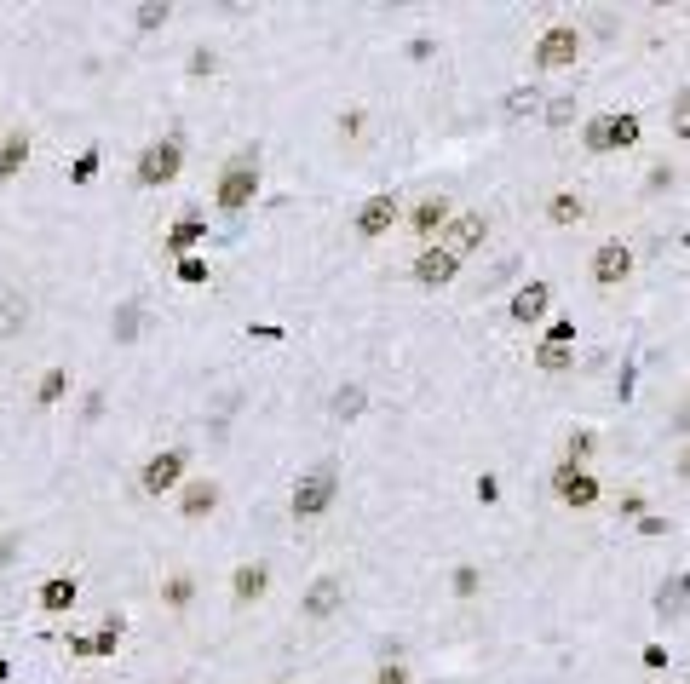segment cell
<instances>
[{
  "instance_id": "obj_1",
  "label": "cell",
  "mask_w": 690,
  "mask_h": 684,
  "mask_svg": "<svg viewBox=\"0 0 690 684\" xmlns=\"http://www.w3.org/2000/svg\"><path fill=\"white\" fill-rule=\"evenodd\" d=\"M334 495H340V472H334V466H311V472H299V483H294V518H299V524L322 518V512L334 506Z\"/></svg>"
},
{
  "instance_id": "obj_2",
  "label": "cell",
  "mask_w": 690,
  "mask_h": 684,
  "mask_svg": "<svg viewBox=\"0 0 690 684\" xmlns=\"http://www.w3.org/2000/svg\"><path fill=\"white\" fill-rule=\"evenodd\" d=\"M253 196H259V156L248 150V156H236L225 173H219V190H213V202L225 207V213H242Z\"/></svg>"
},
{
  "instance_id": "obj_3",
  "label": "cell",
  "mask_w": 690,
  "mask_h": 684,
  "mask_svg": "<svg viewBox=\"0 0 690 684\" xmlns=\"http://www.w3.org/2000/svg\"><path fill=\"white\" fill-rule=\"evenodd\" d=\"M581 144L604 156V150H621V144H639V121L633 115H593L587 127H581Z\"/></svg>"
},
{
  "instance_id": "obj_4",
  "label": "cell",
  "mask_w": 690,
  "mask_h": 684,
  "mask_svg": "<svg viewBox=\"0 0 690 684\" xmlns=\"http://www.w3.org/2000/svg\"><path fill=\"white\" fill-rule=\"evenodd\" d=\"M179 161H184V144H179V138H156V144L138 156V184H144V190L173 184V179H179Z\"/></svg>"
},
{
  "instance_id": "obj_5",
  "label": "cell",
  "mask_w": 690,
  "mask_h": 684,
  "mask_svg": "<svg viewBox=\"0 0 690 684\" xmlns=\"http://www.w3.org/2000/svg\"><path fill=\"white\" fill-rule=\"evenodd\" d=\"M575 58H581V29L575 23H552L535 41V69H570Z\"/></svg>"
},
{
  "instance_id": "obj_6",
  "label": "cell",
  "mask_w": 690,
  "mask_h": 684,
  "mask_svg": "<svg viewBox=\"0 0 690 684\" xmlns=\"http://www.w3.org/2000/svg\"><path fill=\"white\" fill-rule=\"evenodd\" d=\"M184 460H190V449H161V455L144 460V472H138L144 495H173V483L184 478Z\"/></svg>"
},
{
  "instance_id": "obj_7",
  "label": "cell",
  "mask_w": 690,
  "mask_h": 684,
  "mask_svg": "<svg viewBox=\"0 0 690 684\" xmlns=\"http://www.w3.org/2000/svg\"><path fill=\"white\" fill-rule=\"evenodd\" d=\"M633 276V248L627 242H598L593 253V282L598 288H616V282H627Z\"/></svg>"
},
{
  "instance_id": "obj_8",
  "label": "cell",
  "mask_w": 690,
  "mask_h": 684,
  "mask_svg": "<svg viewBox=\"0 0 690 684\" xmlns=\"http://www.w3.org/2000/svg\"><path fill=\"white\" fill-rule=\"evenodd\" d=\"M483 236H489V219H483V213H455V219L443 225V248L455 253V259H466L472 248H483Z\"/></svg>"
},
{
  "instance_id": "obj_9",
  "label": "cell",
  "mask_w": 690,
  "mask_h": 684,
  "mask_svg": "<svg viewBox=\"0 0 690 684\" xmlns=\"http://www.w3.org/2000/svg\"><path fill=\"white\" fill-rule=\"evenodd\" d=\"M455 271H460V259L443 248V242L420 248V259H414V282H420V288H443V282H455Z\"/></svg>"
},
{
  "instance_id": "obj_10",
  "label": "cell",
  "mask_w": 690,
  "mask_h": 684,
  "mask_svg": "<svg viewBox=\"0 0 690 684\" xmlns=\"http://www.w3.org/2000/svg\"><path fill=\"white\" fill-rule=\"evenodd\" d=\"M552 495H558L564 506H593L598 501V483L587 478L581 466H570V460H564V466L552 472Z\"/></svg>"
},
{
  "instance_id": "obj_11",
  "label": "cell",
  "mask_w": 690,
  "mask_h": 684,
  "mask_svg": "<svg viewBox=\"0 0 690 684\" xmlns=\"http://www.w3.org/2000/svg\"><path fill=\"white\" fill-rule=\"evenodd\" d=\"M403 219H409L414 236H426V242H432V236H443V225H449L455 213H449V202H443V196H420V202L403 213Z\"/></svg>"
},
{
  "instance_id": "obj_12",
  "label": "cell",
  "mask_w": 690,
  "mask_h": 684,
  "mask_svg": "<svg viewBox=\"0 0 690 684\" xmlns=\"http://www.w3.org/2000/svg\"><path fill=\"white\" fill-rule=\"evenodd\" d=\"M547 305H552V288H547V282H524V288L512 294V311H506V317L518 322V328H529V322L547 317Z\"/></svg>"
},
{
  "instance_id": "obj_13",
  "label": "cell",
  "mask_w": 690,
  "mask_h": 684,
  "mask_svg": "<svg viewBox=\"0 0 690 684\" xmlns=\"http://www.w3.org/2000/svg\"><path fill=\"white\" fill-rule=\"evenodd\" d=\"M403 219V207H397V196H368L363 207H357V230L363 236H386L391 225Z\"/></svg>"
},
{
  "instance_id": "obj_14",
  "label": "cell",
  "mask_w": 690,
  "mask_h": 684,
  "mask_svg": "<svg viewBox=\"0 0 690 684\" xmlns=\"http://www.w3.org/2000/svg\"><path fill=\"white\" fill-rule=\"evenodd\" d=\"M340 604H345V587L334 581V575H322V581H311V593H305V604H299V610H305L311 621H328Z\"/></svg>"
},
{
  "instance_id": "obj_15",
  "label": "cell",
  "mask_w": 690,
  "mask_h": 684,
  "mask_svg": "<svg viewBox=\"0 0 690 684\" xmlns=\"http://www.w3.org/2000/svg\"><path fill=\"white\" fill-rule=\"evenodd\" d=\"M265 587H271V570H265V564H236V575H230V598H236V604L265 598Z\"/></svg>"
},
{
  "instance_id": "obj_16",
  "label": "cell",
  "mask_w": 690,
  "mask_h": 684,
  "mask_svg": "<svg viewBox=\"0 0 690 684\" xmlns=\"http://www.w3.org/2000/svg\"><path fill=\"white\" fill-rule=\"evenodd\" d=\"M690 610V575H673V581H662V593H656V616L673 621Z\"/></svg>"
},
{
  "instance_id": "obj_17",
  "label": "cell",
  "mask_w": 690,
  "mask_h": 684,
  "mask_svg": "<svg viewBox=\"0 0 690 684\" xmlns=\"http://www.w3.org/2000/svg\"><path fill=\"white\" fill-rule=\"evenodd\" d=\"M213 506H219V483H184V501H179V512L184 518H207V512H213Z\"/></svg>"
},
{
  "instance_id": "obj_18",
  "label": "cell",
  "mask_w": 690,
  "mask_h": 684,
  "mask_svg": "<svg viewBox=\"0 0 690 684\" xmlns=\"http://www.w3.org/2000/svg\"><path fill=\"white\" fill-rule=\"evenodd\" d=\"M547 219L552 225H581V219H587V202H581L575 190H558V196L547 202Z\"/></svg>"
},
{
  "instance_id": "obj_19",
  "label": "cell",
  "mask_w": 690,
  "mask_h": 684,
  "mask_svg": "<svg viewBox=\"0 0 690 684\" xmlns=\"http://www.w3.org/2000/svg\"><path fill=\"white\" fill-rule=\"evenodd\" d=\"M69 604H75V581H64V575L41 581V610H69Z\"/></svg>"
},
{
  "instance_id": "obj_20",
  "label": "cell",
  "mask_w": 690,
  "mask_h": 684,
  "mask_svg": "<svg viewBox=\"0 0 690 684\" xmlns=\"http://www.w3.org/2000/svg\"><path fill=\"white\" fill-rule=\"evenodd\" d=\"M23 161H29V138H23V133H12V138H6V150H0V184L12 179V173H18Z\"/></svg>"
},
{
  "instance_id": "obj_21",
  "label": "cell",
  "mask_w": 690,
  "mask_h": 684,
  "mask_svg": "<svg viewBox=\"0 0 690 684\" xmlns=\"http://www.w3.org/2000/svg\"><path fill=\"white\" fill-rule=\"evenodd\" d=\"M202 230H207V219H196V213H184V225H173V236H167V248H173V253H179V248H190V242H196Z\"/></svg>"
},
{
  "instance_id": "obj_22",
  "label": "cell",
  "mask_w": 690,
  "mask_h": 684,
  "mask_svg": "<svg viewBox=\"0 0 690 684\" xmlns=\"http://www.w3.org/2000/svg\"><path fill=\"white\" fill-rule=\"evenodd\" d=\"M64 391H69V374H64V368H52V374L41 380V391H35V403H41V409H52Z\"/></svg>"
},
{
  "instance_id": "obj_23",
  "label": "cell",
  "mask_w": 690,
  "mask_h": 684,
  "mask_svg": "<svg viewBox=\"0 0 690 684\" xmlns=\"http://www.w3.org/2000/svg\"><path fill=\"white\" fill-rule=\"evenodd\" d=\"M334 414H340V420L363 414V386H340V391H334Z\"/></svg>"
},
{
  "instance_id": "obj_24",
  "label": "cell",
  "mask_w": 690,
  "mask_h": 684,
  "mask_svg": "<svg viewBox=\"0 0 690 684\" xmlns=\"http://www.w3.org/2000/svg\"><path fill=\"white\" fill-rule=\"evenodd\" d=\"M535 363L547 368V374H558V368H570V345H547V340H541V351H535Z\"/></svg>"
},
{
  "instance_id": "obj_25",
  "label": "cell",
  "mask_w": 690,
  "mask_h": 684,
  "mask_svg": "<svg viewBox=\"0 0 690 684\" xmlns=\"http://www.w3.org/2000/svg\"><path fill=\"white\" fill-rule=\"evenodd\" d=\"M167 18H173V6H156V0H150V6H138V12H133V23H138V29H161V23H167Z\"/></svg>"
},
{
  "instance_id": "obj_26",
  "label": "cell",
  "mask_w": 690,
  "mask_h": 684,
  "mask_svg": "<svg viewBox=\"0 0 690 684\" xmlns=\"http://www.w3.org/2000/svg\"><path fill=\"white\" fill-rule=\"evenodd\" d=\"M570 115H575V98L564 92V98H552L547 104V127H570Z\"/></svg>"
},
{
  "instance_id": "obj_27",
  "label": "cell",
  "mask_w": 690,
  "mask_h": 684,
  "mask_svg": "<svg viewBox=\"0 0 690 684\" xmlns=\"http://www.w3.org/2000/svg\"><path fill=\"white\" fill-rule=\"evenodd\" d=\"M673 133L690 138V92H679V98H673Z\"/></svg>"
},
{
  "instance_id": "obj_28",
  "label": "cell",
  "mask_w": 690,
  "mask_h": 684,
  "mask_svg": "<svg viewBox=\"0 0 690 684\" xmlns=\"http://www.w3.org/2000/svg\"><path fill=\"white\" fill-rule=\"evenodd\" d=\"M190 587H196L190 575H173V581H167V604H190Z\"/></svg>"
},
{
  "instance_id": "obj_29",
  "label": "cell",
  "mask_w": 690,
  "mask_h": 684,
  "mask_svg": "<svg viewBox=\"0 0 690 684\" xmlns=\"http://www.w3.org/2000/svg\"><path fill=\"white\" fill-rule=\"evenodd\" d=\"M455 593H460V598L478 593V570H472V564H460V570H455Z\"/></svg>"
},
{
  "instance_id": "obj_30",
  "label": "cell",
  "mask_w": 690,
  "mask_h": 684,
  "mask_svg": "<svg viewBox=\"0 0 690 684\" xmlns=\"http://www.w3.org/2000/svg\"><path fill=\"white\" fill-rule=\"evenodd\" d=\"M587 455H593V437H587V432H581V437H570V455H564V460H570V466H581Z\"/></svg>"
},
{
  "instance_id": "obj_31",
  "label": "cell",
  "mask_w": 690,
  "mask_h": 684,
  "mask_svg": "<svg viewBox=\"0 0 690 684\" xmlns=\"http://www.w3.org/2000/svg\"><path fill=\"white\" fill-rule=\"evenodd\" d=\"M575 340V322H552L547 328V345H570Z\"/></svg>"
},
{
  "instance_id": "obj_32",
  "label": "cell",
  "mask_w": 690,
  "mask_h": 684,
  "mask_svg": "<svg viewBox=\"0 0 690 684\" xmlns=\"http://www.w3.org/2000/svg\"><path fill=\"white\" fill-rule=\"evenodd\" d=\"M374 684H409V673H403V667H397V662H386V667H380V673H374Z\"/></svg>"
},
{
  "instance_id": "obj_33",
  "label": "cell",
  "mask_w": 690,
  "mask_h": 684,
  "mask_svg": "<svg viewBox=\"0 0 690 684\" xmlns=\"http://www.w3.org/2000/svg\"><path fill=\"white\" fill-rule=\"evenodd\" d=\"M179 276H184V282H202L207 265H202V259H179Z\"/></svg>"
},
{
  "instance_id": "obj_34",
  "label": "cell",
  "mask_w": 690,
  "mask_h": 684,
  "mask_svg": "<svg viewBox=\"0 0 690 684\" xmlns=\"http://www.w3.org/2000/svg\"><path fill=\"white\" fill-rule=\"evenodd\" d=\"M529 104H535V87H529V92H512V98H506V110H512V115H524Z\"/></svg>"
},
{
  "instance_id": "obj_35",
  "label": "cell",
  "mask_w": 690,
  "mask_h": 684,
  "mask_svg": "<svg viewBox=\"0 0 690 684\" xmlns=\"http://www.w3.org/2000/svg\"><path fill=\"white\" fill-rule=\"evenodd\" d=\"M92 167H98V156H81V161H75V173H69V179H75V184H87V179H92Z\"/></svg>"
},
{
  "instance_id": "obj_36",
  "label": "cell",
  "mask_w": 690,
  "mask_h": 684,
  "mask_svg": "<svg viewBox=\"0 0 690 684\" xmlns=\"http://www.w3.org/2000/svg\"><path fill=\"white\" fill-rule=\"evenodd\" d=\"M679 472H685V478H690V449H685V455H679Z\"/></svg>"
},
{
  "instance_id": "obj_37",
  "label": "cell",
  "mask_w": 690,
  "mask_h": 684,
  "mask_svg": "<svg viewBox=\"0 0 690 684\" xmlns=\"http://www.w3.org/2000/svg\"><path fill=\"white\" fill-rule=\"evenodd\" d=\"M6 558H12V541H0V564H6Z\"/></svg>"
}]
</instances>
